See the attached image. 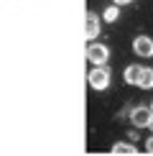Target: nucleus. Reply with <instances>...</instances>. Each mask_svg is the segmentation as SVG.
<instances>
[{
	"instance_id": "nucleus-1",
	"label": "nucleus",
	"mask_w": 153,
	"mask_h": 156,
	"mask_svg": "<svg viewBox=\"0 0 153 156\" xmlns=\"http://www.w3.org/2000/svg\"><path fill=\"white\" fill-rule=\"evenodd\" d=\"M89 87H94V90H107L110 87V69H105V64H97L89 72Z\"/></svg>"
},
{
	"instance_id": "nucleus-2",
	"label": "nucleus",
	"mask_w": 153,
	"mask_h": 156,
	"mask_svg": "<svg viewBox=\"0 0 153 156\" xmlns=\"http://www.w3.org/2000/svg\"><path fill=\"white\" fill-rule=\"evenodd\" d=\"M151 118H153V108H145V105L133 108V113H130V120H133V126H135V128L151 126Z\"/></svg>"
},
{
	"instance_id": "nucleus-3",
	"label": "nucleus",
	"mask_w": 153,
	"mask_h": 156,
	"mask_svg": "<svg viewBox=\"0 0 153 156\" xmlns=\"http://www.w3.org/2000/svg\"><path fill=\"white\" fill-rule=\"evenodd\" d=\"M87 59L92 64H107V59H110V49H107L105 44H89Z\"/></svg>"
},
{
	"instance_id": "nucleus-4",
	"label": "nucleus",
	"mask_w": 153,
	"mask_h": 156,
	"mask_svg": "<svg viewBox=\"0 0 153 156\" xmlns=\"http://www.w3.org/2000/svg\"><path fill=\"white\" fill-rule=\"evenodd\" d=\"M133 49H135L138 56L151 59V56H153V38H151V36H138L135 41H133Z\"/></svg>"
},
{
	"instance_id": "nucleus-5",
	"label": "nucleus",
	"mask_w": 153,
	"mask_h": 156,
	"mask_svg": "<svg viewBox=\"0 0 153 156\" xmlns=\"http://www.w3.org/2000/svg\"><path fill=\"white\" fill-rule=\"evenodd\" d=\"M84 31H87V36H89V38L100 36V18L94 16V13H89V16H87V21H84Z\"/></svg>"
},
{
	"instance_id": "nucleus-6",
	"label": "nucleus",
	"mask_w": 153,
	"mask_h": 156,
	"mask_svg": "<svg viewBox=\"0 0 153 156\" xmlns=\"http://www.w3.org/2000/svg\"><path fill=\"white\" fill-rule=\"evenodd\" d=\"M140 72H143V67H138V64H130V67L125 69V82H127V84H138Z\"/></svg>"
},
{
	"instance_id": "nucleus-7",
	"label": "nucleus",
	"mask_w": 153,
	"mask_h": 156,
	"mask_svg": "<svg viewBox=\"0 0 153 156\" xmlns=\"http://www.w3.org/2000/svg\"><path fill=\"white\" fill-rule=\"evenodd\" d=\"M138 87H143V90H151L153 87V69H143V72H140Z\"/></svg>"
},
{
	"instance_id": "nucleus-8",
	"label": "nucleus",
	"mask_w": 153,
	"mask_h": 156,
	"mask_svg": "<svg viewBox=\"0 0 153 156\" xmlns=\"http://www.w3.org/2000/svg\"><path fill=\"white\" fill-rule=\"evenodd\" d=\"M112 154H135V146H133V141L130 144H115Z\"/></svg>"
},
{
	"instance_id": "nucleus-9",
	"label": "nucleus",
	"mask_w": 153,
	"mask_h": 156,
	"mask_svg": "<svg viewBox=\"0 0 153 156\" xmlns=\"http://www.w3.org/2000/svg\"><path fill=\"white\" fill-rule=\"evenodd\" d=\"M102 18H105L107 23H115V21L120 18V10H117V5H112V8H107L105 13H102Z\"/></svg>"
},
{
	"instance_id": "nucleus-10",
	"label": "nucleus",
	"mask_w": 153,
	"mask_h": 156,
	"mask_svg": "<svg viewBox=\"0 0 153 156\" xmlns=\"http://www.w3.org/2000/svg\"><path fill=\"white\" fill-rule=\"evenodd\" d=\"M145 151H148V154H153V138H148V144H145Z\"/></svg>"
},
{
	"instance_id": "nucleus-11",
	"label": "nucleus",
	"mask_w": 153,
	"mask_h": 156,
	"mask_svg": "<svg viewBox=\"0 0 153 156\" xmlns=\"http://www.w3.org/2000/svg\"><path fill=\"white\" fill-rule=\"evenodd\" d=\"M115 3H117V5H125V3H130V0H115Z\"/></svg>"
},
{
	"instance_id": "nucleus-12",
	"label": "nucleus",
	"mask_w": 153,
	"mask_h": 156,
	"mask_svg": "<svg viewBox=\"0 0 153 156\" xmlns=\"http://www.w3.org/2000/svg\"><path fill=\"white\" fill-rule=\"evenodd\" d=\"M151 128H153V118H151Z\"/></svg>"
},
{
	"instance_id": "nucleus-13",
	"label": "nucleus",
	"mask_w": 153,
	"mask_h": 156,
	"mask_svg": "<svg viewBox=\"0 0 153 156\" xmlns=\"http://www.w3.org/2000/svg\"><path fill=\"white\" fill-rule=\"evenodd\" d=\"M151 108H153V105H151Z\"/></svg>"
}]
</instances>
